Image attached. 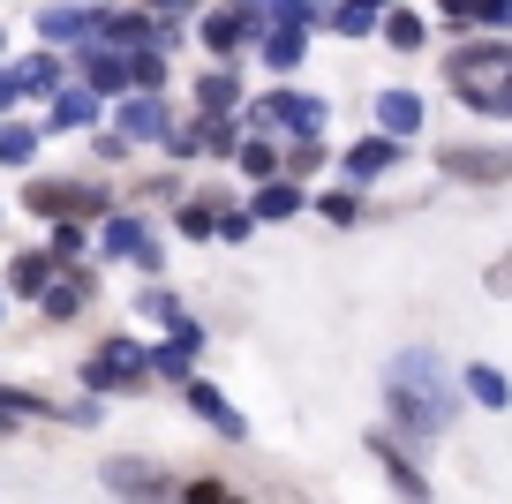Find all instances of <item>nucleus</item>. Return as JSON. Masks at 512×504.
I'll use <instances>...</instances> for the list:
<instances>
[{
    "mask_svg": "<svg viewBox=\"0 0 512 504\" xmlns=\"http://www.w3.org/2000/svg\"><path fill=\"white\" fill-rule=\"evenodd\" d=\"M384 414H392V437H407L415 452H437V444H445L460 399H452V377H445V362H437L430 347H400L384 362Z\"/></svg>",
    "mask_w": 512,
    "mask_h": 504,
    "instance_id": "obj_1",
    "label": "nucleus"
},
{
    "mask_svg": "<svg viewBox=\"0 0 512 504\" xmlns=\"http://www.w3.org/2000/svg\"><path fill=\"white\" fill-rule=\"evenodd\" d=\"M98 482H106L121 504H181V482L159 467V459H128V452H113L106 467H98Z\"/></svg>",
    "mask_w": 512,
    "mask_h": 504,
    "instance_id": "obj_2",
    "label": "nucleus"
},
{
    "mask_svg": "<svg viewBox=\"0 0 512 504\" xmlns=\"http://www.w3.org/2000/svg\"><path fill=\"white\" fill-rule=\"evenodd\" d=\"M144 369H151V354L136 347V339H106V347L83 362V384H91V392H128V384H144Z\"/></svg>",
    "mask_w": 512,
    "mask_h": 504,
    "instance_id": "obj_3",
    "label": "nucleus"
},
{
    "mask_svg": "<svg viewBox=\"0 0 512 504\" xmlns=\"http://www.w3.org/2000/svg\"><path fill=\"white\" fill-rule=\"evenodd\" d=\"M106 256H121V264H136V271H159L166 264L159 234H151L144 219H128V211H113V219H106Z\"/></svg>",
    "mask_w": 512,
    "mask_h": 504,
    "instance_id": "obj_4",
    "label": "nucleus"
},
{
    "mask_svg": "<svg viewBox=\"0 0 512 504\" xmlns=\"http://www.w3.org/2000/svg\"><path fill=\"white\" fill-rule=\"evenodd\" d=\"M23 204L46 211V219H68V211H98V219H113L106 189H83V181H38V189H23Z\"/></svg>",
    "mask_w": 512,
    "mask_h": 504,
    "instance_id": "obj_5",
    "label": "nucleus"
},
{
    "mask_svg": "<svg viewBox=\"0 0 512 504\" xmlns=\"http://www.w3.org/2000/svg\"><path fill=\"white\" fill-rule=\"evenodd\" d=\"M369 459H377V467L400 482V497H407V504H430V482H422V467L400 452V437H392V429H369Z\"/></svg>",
    "mask_w": 512,
    "mask_h": 504,
    "instance_id": "obj_6",
    "label": "nucleus"
},
{
    "mask_svg": "<svg viewBox=\"0 0 512 504\" xmlns=\"http://www.w3.org/2000/svg\"><path fill=\"white\" fill-rule=\"evenodd\" d=\"M452 181H512V151H437Z\"/></svg>",
    "mask_w": 512,
    "mask_h": 504,
    "instance_id": "obj_7",
    "label": "nucleus"
},
{
    "mask_svg": "<svg viewBox=\"0 0 512 504\" xmlns=\"http://www.w3.org/2000/svg\"><path fill=\"white\" fill-rule=\"evenodd\" d=\"M445 76H460V83H475V76H512V46L505 38H490V46H460L445 61Z\"/></svg>",
    "mask_w": 512,
    "mask_h": 504,
    "instance_id": "obj_8",
    "label": "nucleus"
},
{
    "mask_svg": "<svg viewBox=\"0 0 512 504\" xmlns=\"http://www.w3.org/2000/svg\"><path fill=\"white\" fill-rule=\"evenodd\" d=\"M445 23H490V31H512V0H437Z\"/></svg>",
    "mask_w": 512,
    "mask_h": 504,
    "instance_id": "obj_9",
    "label": "nucleus"
},
{
    "mask_svg": "<svg viewBox=\"0 0 512 504\" xmlns=\"http://www.w3.org/2000/svg\"><path fill=\"white\" fill-rule=\"evenodd\" d=\"M189 407L204 414V422H219V437H226V444H241V437H249V422H241V414L226 407V399L211 392V384H189Z\"/></svg>",
    "mask_w": 512,
    "mask_h": 504,
    "instance_id": "obj_10",
    "label": "nucleus"
},
{
    "mask_svg": "<svg viewBox=\"0 0 512 504\" xmlns=\"http://www.w3.org/2000/svg\"><path fill=\"white\" fill-rule=\"evenodd\" d=\"M8 294H38V301H46L53 294V264L38 249H23L16 264H8Z\"/></svg>",
    "mask_w": 512,
    "mask_h": 504,
    "instance_id": "obj_11",
    "label": "nucleus"
},
{
    "mask_svg": "<svg viewBox=\"0 0 512 504\" xmlns=\"http://www.w3.org/2000/svg\"><path fill=\"white\" fill-rule=\"evenodd\" d=\"M256 121H287V128H324V106H317V98H272V106H256Z\"/></svg>",
    "mask_w": 512,
    "mask_h": 504,
    "instance_id": "obj_12",
    "label": "nucleus"
},
{
    "mask_svg": "<svg viewBox=\"0 0 512 504\" xmlns=\"http://www.w3.org/2000/svg\"><path fill=\"white\" fill-rule=\"evenodd\" d=\"M121 136H166V106L159 98H136V106H121Z\"/></svg>",
    "mask_w": 512,
    "mask_h": 504,
    "instance_id": "obj_13",
    "label": "nucleus"
},
{
    "mask_svg": "<svg viewBox=\"0 0 512 504\" xmlns=\"http://www.w3.org/2000/svg\"><path fill=\"white\" fill-rule=\"evenodd\" d=\"M452 91H460L475 113H512V76L505 83H452Z\"/></svg>",
    "mask_w": 512,
    "mask_h": 504,
    "instance_id": "obj_14",
    "label": "nucleus"
},
{
    "mask_svg": "<svg viewBox=\"0 0 512 504\" xmlns=\"http://www.w3.org/2000/svg\"><path fill=\"white\" fill-rule=\"evenodd\" d=\"M467 392H475V399H482V407H512V384H505V377H497V369H490V362H475V369H467Z\"/></svg>",
    "mask_w": 512,
    "mask_h": 504,
    "instance_id": "obj_15",
    "label": "nucleus"
},
{
    "mask_svg": "<svg viewBox=\"0 0 512 504\" xmlns=\"http://www.w3.org/2000/svg\"><path fill=\"white\" fill-rule=\"evenodd\" d=\"M294 211H302V189H294V181H272V189L256 196V219H294Z\"/></svg>",
    "mask_w": 512,
    "mask_h": 504,
    "instance_id": "obj_16",
    "label": "nucleus"
},
{
    "mask_svg": "<svg viewBox=\"0 0 512 504\" xmlns=\"http://www.w3.org/2000/svg\"><path fill=\"white\" fill-rule=\"evenodd\" d=\"M83 301H91V279H68V286H53V294H46V316H53V324H68Z\"/></svg>",
    "mask_w": 512,
    "mask_h": 504,
    "instance_id": "obj_17",
    "label": "nucleus"
},
{
    "mask_svg": "<svg viewBox=\"0 0 512 504\" xmlns=\"http://www.w3.org/2000/svg\"><path fill=\"white\" fill-rule=\"evenodd\" d=\"M377 121H384V128H400V136H407V128L422 121V106H415L407 91H392V98H377Z\"/></svg>",
    "mask_w": 512,
    "mask_h": 504,
    "instance_id": "obj_18",
    "label": "nucleus"
},
{
    "mask_svg": "<svg viewBox=\"0 0 512 504\" xmlns=\"http://www.w3.org/2000/svg\"><path fill=\"white\" fill-rule=\"evenodd\" d=\"M392 158H400V143H392V136H377V143H362V151H354L347 166H354V174H377V166H392Z\"/></svg>",
    "mask_w": 512,
    "mask_h": 504,
    "instance_id": "obj_19",
    "label": "nucleus"
},
{
    "mask_svg": "<svg viewBox=\"0 0 512 504\" xmlns=\"http://www.w3.org/2000/svg\"><path fill=\"white\" fill-rule=\"evenodd\" d=\"M234 489L219 482V474H196V482H181V504H226Z\"/></svg>",
    "mask_w": 512,
    "mask_h": 504,
    "instance_id": "obj_20",
    "label": "nucleus"
},
{
    "mask_svg": "<svg viewBox=\"0 0 512 504\" xmlns=\"http://www.w3.org/2000/svg\"><path fill=\"white\" fill-rule=\"evenodd\" d=\"M384 38H392V46H400V53H415V46H422V23L407 16V8H392V23H384Z\"/></svg>",
    "mask_w": 512,
    "mask_h": 504,
    "instance_id": "obj_21",
    "label": "nucleus"
},
{
    "mask_svg": "<svg viewBox=\"0 0 512 504\" xmlns=\"http://www.w3.org/2000/svg\"><path fill=\"white\" fill-rule=\"evenodd\" d=\"M31 151H38V128H23V121L0 128V158H31Z\"/></svg>",
    "mask_w": 512,
    "mask_h": 504,
    "instance_id": "obj_22",
    "label": "nucleus"
},
{
    "mask_svg": "<svg viewBox=\"0 0 512 504\" xmlns=\"http://www.w3.org/2000/svg\"><path fill=\"white\" fill-rule=\"evenodd\" d=\"M83 76H91L98 91H121V83H128V76H121V61H113V53H91V61H83Z\"/></svg>",
    "mask_w": 512,
    "mask_h": 504,
    "instance_id": "obj_23",
    "label": "nucleus"
},
{
    "mask_svg": "<svg viewBox=\"0 0 512 504\" xmlns=\"http://www.w3.org/2000/svg\"><path fill=\"white\" fill-rule=\"evenodd\" d=\"M181 234H189V241L219 234V211H211V204H181Z\"/></svg>",
    "mask_w": 512,
    "mask_h": 504,
    "instance_id": "obj_24",
    "label": "nucleus"
},
{
    "mask_svg": "<svg viewBox=\"0 0 512 504\" xmlns=\"http://www.w3.org/2000/svg\"><path fill=\"white\" fill-rule=\"evenodd\" d=\"M46 31L68 38V31H91V8H46Z\"/></svg>",
    "mask_w": 512,
    "mask_h": 504,
    "instance_id": "obj_25",
    "label": "nucleus"
},
{
    "mask_svg": "<svg viewBox=\"0 0 512 504\" xmlns=\"http://www.w3.org/2000/svg\"><path fill=\"white\" fill-rule=\"evenodd\" d=\"M128 83H144V91H159V83H166V61H159V53H136V61H128Z\"/></svg>",
    "mask_w": 512,
    "mask_h": 504,
    "instance_id": "obj_26",
    "label": "nucleus"
},
{
    "mask_svg": "<svg viewBox=\"0 0 512 504\" xmlns=\"http://www.w3.org/2000/svg\"><path fill=\"white\" fill-rule=\"evenodd\" d=\"M241 166H249L256 181H272V166H279V151L272 143H241Z\"/></svg>",
    "mask_w": 512,
    "mask_h": 504,
    "instance_id": "obj_27",
    "label": "nucleus"
},
{
    "mask_svg": "<svg viewBox=\"0 0 512 504\" xmlns=\"http://www.w3.org/2000/svg\"><path fill=\"white\" fill-rule=\"evenodd\" d=\"M377 8H384V0H347V8H339V31H369V16H377Z\"/></svg>",
    "mask_w": 512,
    "mask_h": 504,
    "instance_id": "obj_28",
    "label": "nucleus"
},
{
    "mask_svg": "<svg viewBox=\"0 0 512 504\" xmlns=\"http://www.w3.org/2000/svg\"><path fill=\"white\" fill-rule=\"evenodd\" d=\"M324 211H332V219L347 226V219H354V211H362V204H354V189H332V196H324Z\"/></svg>",
    "mask_w": 512,
    "mask_h": 504,
    "instance_id": "obj_29",
    "label": "nucleus"
},
{
    "mask_svg": "<svg viewBox=\"0 0 512 504\" xmlns=\"http://www.w3.org/2000/svg\"><path fill=\"white\" fill-rule=\"evenodd\" d=\"M482 286H490V294H512V249H505V264L482 271Z\"/></svg>",
    "mask_w": 512,
    "mask_h": 504,
    "instance_id": "obj_30",
    "label": "nucleus"
},
{
    "mask_svg": "<svg viewBox=\"0 0 512 504\" xmlns=\"http://www.w3.org/2000/svg\"><path fill=\"white\" fill-rule=\"evenodd\" d=\"M196 98H204V106H234V83H226V76H211V83H204Z\"/></svg>",
    "mask_w": 512,
    "mask_h": 504,
    "instance_id": "obj_31",
    "label": "nucleus"
},
{
    "mask_svg": "<svg viewBox=\"0 0 512 504\" xmlns=\"http://www.w3.org/2000/svg\"><path fill=\"white\" fill-rule=\"evenodd\" d=\"M53 249H61V256H68V249H83V226H76V219H61V226H53Z\"/></svg>",
    "mask_w": 512,
    "mask_h": 504,
    "instance_id": "obj_32",
    "label": "nucleus"
},
{
    "mask_svg": "<svg viewBox=\"0 0 512 504\" xmlns=\"http://www.w3.org/2000/svg\"><path fill=\"white\" fill-rule=\"evenodd\" d=\"M0 437H16V422H8V414H0Z\"/></svg>",
    "mask_w": 512,
    "mask_h": 504,
    "instance_id": "obj_33",
    "label": "nucleus"
}]
</instances>
